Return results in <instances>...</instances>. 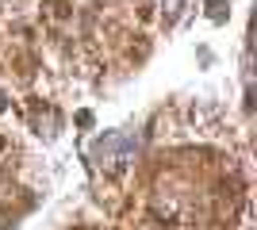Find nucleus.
Wrapping results in <instances>:
<instances>
[{"instance_id":"nucleus-1","label":"nucleus","mask_w":257,"mask_h":230,"mask_svg":"<svg viewBox=\"0 0 257 230\" xmlns=\"http://www.w3.org/2000/svg\"><path fill=\"white\" fill-rule=\"evenodd\" d=\"M135 153H139V134L127 131V127H123V131H104L88 146L92 165L104 169V173H127V165L135 161Z\"/></svg>"},{"instance_id":"nucleus-2","label":"nucleus","mask_w":257,"mask_h":230,"mask_svg":"<svg viewBox=\"0 0 257 230\" xmlns=\"http://www.w3.org/2000/svg\"><path fill=\"white\" fill-rule=\"evenodd\" d=\"M184 12V0H161V20L165 23H177Z\"/></svg>"},{"instance_id":"nucleus-3","label":"nucleus","mask_w":257,"mask_h":230,"mask_svg":"<svg viewBox=\"0 0 257 230\" xmlns=\"http://www.w3.org/2000/svg\"><path fill=\"white\" fill-rule=\"evenodd\" d=\"M204 4H207V16H211L215 23L226 20V0H204Z\"/></svg>"},{"instance_id":"nucleus-4","label":"nucleus","mask_w":257,"mask_h":230,"mask_svg":"<svg viewBox=\"0 0 257 230\" xmlns=\"http://www.w3.org/2000/svg\"><path fill=\"white\" fill-rule=\"evenodd\" d=\"M8 108V92H4V88H0V111Z\"/></svg>"}]
</instances>
